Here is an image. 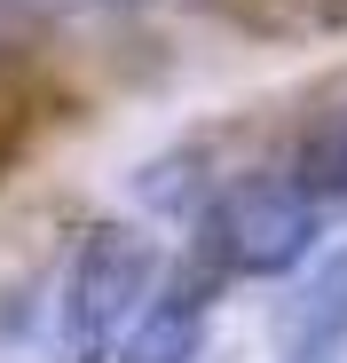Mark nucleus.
<instances>
[{
  "instance_id": "7ed1b4c3",
  "label": "nucleus",
  "mask_w": 347,
  "mask_h": 363,
  "mask_svg": "<svg viewBox=\"0 0 347 363\" xmlns=\"http://www.w3.org/2000/svg\"><path fill=\"white\" fill-rule=\"evenodd\" d=\"M276 363H347V245L316 253L276 308Z\"/></svg>"
},
{
  "instance_id": "f257e3e1",
  "label": "nucleus",
  "mask_w": 347,
  "mask_h": 363,
  "mask_svg": "<svg viewBox=\"0 0 347 363\" xmlns=\"http://www.w3.org/2000/svg\"><path fill=\"white\" fill-rule=\"evenodd\" d=\"M190 229H198V269L213 284H261V277H292L324 253L331 198H316L292 166L284 174H237Z\"/></svg>"
},
{
  "instance_id": "20e7f679",
  "label": "nucleus",
  "mask_w": 347,
  "mask_h": 363,
  "mask_svg": "<svg viewBox=\"0 0 347 363\" xmlns=\"http://www.w3.org/2000/svg\"><path fill=\"white\" fill-rule=\"evenodd\" d=\"M205 324H213V277H182L150 292V308L135 316V332L119 340V355L110 363H198L205 355Z\"/></svg>"
},
{
  "instance_id": "f03ea898",
  "label": "nucleus",
  "mask_w": 347,
  "mask_h": 363,
  "mask_svg": "<svg viewBox=\"0 0 347 363\" xmlns=\"http://www.w3.org/2000/svg\"><path fill=\"white\" fill-rule=\"evenodd\" d=\"M158 292V245L127 221H103L79 237V253L64 269V292H55V332H64L72 363H110L119 340L135 332V316Z\"/></svg>"
},
{
  "instance_id": "39448f33",
  "label": "nucleus",
  "mask_w": 347,
  "mask_h": 363,
  "mask_svg": "<svg viewBox=\"0 0 347 363\" xmlns=\"http://www.w3.org/2000/svg\"><path fill=\"white\" fill-rule=\"evenodd\" d=\"M292 174L308 182L316 198L347 206V87H339V95H324V103H316V118L300 127V143H292Z\"/></svg>"
},
{
  "instance_id": "423d86ee",
  "label": "nucleus",
  "mask_w": 347,
  "mask_h": 363,
  "mask_svg": "<svg viewBox=\"0 0 347 363\" xmlns=\"http://www.w3.org/2000/svg\"><path fill=\"white\" fill-rule=\"evenodd\" d=\"M32 9H142V0H32Z\"/></svg>"
}]
</instances>
